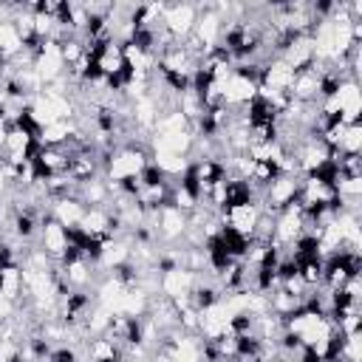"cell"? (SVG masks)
<instances>
[{
  "mask_svg": "<svg viewBox=\"0 0 362 362\" xmlns=\"http://www.w3.org/2000/svg\"><path fill=\"white\" fill-rule=\"evenodd\" d=\"M291 82H294V68H291L288 62H283L280 57H272V59L263 62V68H260V79H257L260 88L288 93Z\"/></svg>",
  "mask_w": 362,
  "mask_h": 362,
  "instance_id": "obj_6",
  "label": "cell"
},
{
  "mask_svg": "<svg viewBox=\"0 0 362 362\" xmlns=\"http://www.w3.org/2000/svg\"><path fill=\"white\" fill-rule=\"evenodd\" d=\"M150 144H141V141H127V144H119L116 150H110V156L105 158V167H102V175L105 181L110 184H122V181H130V178H139L141 170L150 164Z\"/></svg>",
  "mask_w": 362,
  "mask_h": 362,
  "instance_id": "obj_1",
  "label": "cell"
},
{
  "mask_svg": "<svg viewBox=\"0 0 362 362\" xmlns=\"http://www.w3.org/2000/svg\"><path fill=\"white\" fill-rule=\"evenodd\" d=\"M187 232V215L170 204H164L156 212V240L158 246H181Z\"/></svg>",
  "mask_w": 362,
  "mask_h": 362,
  "instance_id": "obj_3",
  "label": "cell"
},
{
  "mask_svg": "<svg viewBox=\"0 0 362 362\" xmlns=\"http://www.w3.org/2000/svg\"><path fill=\"white\" fill-rule=\"evenodd\" d=\"M37 246L54 260L59 263L68 252V229L62 223H57L51 215H42V223H40V235H37Z\"/></svg>",
  "mask_w": 362,
  "mask_h": 362,
  "instance_id": "obj_4",
  "label": "cell"
},
{
  "mask_svg": "<svg viewBox=\"0 0 362 362\" xmlns=\"http://www.w3.org/2000/svg\"><path fill=\"white\" fill-rule=\"evenodd\" d=\"M334 156H362V122L342 127L339 141L334 147Z\"/></svg>",
  "mask_w": 362,
  "mask_h": 362,
  "instance_id": "obj_8",
  "label": "cell"
},
{
  "mask_svg": "<svg viewBox=\"0 0 362 362\" xmlns=\"http://www.w3.org/2000/svg\"><path fill=\"white\" fill-rule=\"evenodd\" d=\"M48 215H51L57 223H62L65 229H71V226H79V221H82V215H85V204H82L76 195L51 198V201H48Z\"/></svg>",
  "mask_w": 362,
  "mask_h": 362,
  "instance_id": "obj_7",
  "label": "cell"
},
{
  "mask_svg": "<svg viewBox=\"0 0 362 362\" xmlns=\"http://www.w3.org/2000/svg\"><path fill=\"white\" fill-rule=\"evenodd\" d=\"M260 204L257 201H246V204H238V206H226L221 212V221L223 226H229L232 232L243 235V238H252L255 235V226L260 221Z\"/></svg>",
  "mask_w": 362,
  "mask_h": 362,
  "instance_id": "obj_5",
  "label": "cell"
},
{
  "mask_svg": "<svg viewBox=\"0 0 362 362\" xmlns=\"http://www.w3.org/2000/svg\"><path fill=\"white\" fill-rule=\"evenodd\" d=\"M198 20V3H164L161 8V28L175 40L184 42Z\"/></svg>",
  "mask_w": 362,
  "mask_h": 362,
  "instance_id": "obj_2",
  "label": "cell"
}]
</instances>
